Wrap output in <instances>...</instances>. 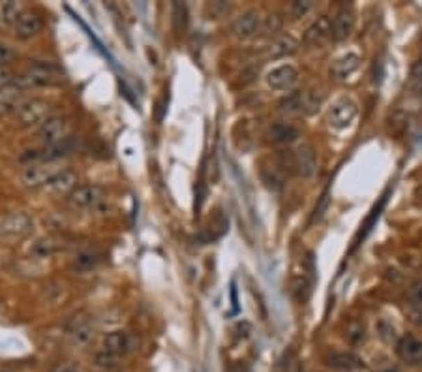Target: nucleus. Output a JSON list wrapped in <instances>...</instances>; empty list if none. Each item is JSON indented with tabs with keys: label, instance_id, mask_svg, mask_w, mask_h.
Returning a JSON list of instances; mask_svg holds the SVG:
<instances>
[{
	"label": "nucleus",
	"instance_id": "34",
	"mask_svg": "<svg viewBox=\"0 0 422 372\" xmlns=\"http://www.w3.org/2000/svg\"><path fill=\"white\" fill-rule=\"evenodd\" d=\"M329 205H331V194L325 192L323 196L319 198L318 205H315V209H313L312 222H319V220L323 218V215L327 212V209H329Z\"/></svg>",
	"mask_w": 422,
	"mask_h": 372
},
{
	"label": "nucleus",
	"instance_id": "19",
	"mask_svg": "<svg viewBox=\"0 0 422 372\" xmlns=\"http://www.w3.org/2000/svg\"><path fill=\"white\" fill-rule=\"evenodd\" d=\"M300 47V42L293 34H280L278 38L272 40V44L269 45L267 49V56L272 59V61H278V59H286V56L295 55Z\"/></svg>",
	"mask_w": 422,
	"mask_h": 372
},
{
	"label": "nucleus",
	"instance_id": "2",
	"mask_svg": "<svg viewBox=\"0 0 422 372\" xmlns=\"http://www.w3.org/2000/svg\"><path fill=\"white\" fill-rule=\"evenodd\" d=\"M74 123L68 117H53L38 128V139L43 143V147H55L72 139Z\"/></svg>",
	"mask_w": 422,
	"mask_h": 372
},
{
	"label": "nucleus",
	"instance_id": "38",
	"mask_svg": "<svg viewBox=\"0 0 422 372\" xmlns=\"http://www.w3.org/2000/svg\"><path fill=\"white\" fill-rule=\"evenodd\" d=\"M15 56H17V53H15L10 45L0 44V68L6 66V64H10Z\"/></svg>",
	"mask_w": 422,
	"mask_h": 372
},
{
	"label": "nucleus",
	"instance_id": "25",
	"mask_svg": "<svg viewBox=\"0 0 422 372\" xmlns=\"http://www.w3.org/2000/svg\"><path fill=\"white\" fill-rule=\"evenodd\" d=\"M261 180L263 185L272 190V192H280L283 185H286V179H283V171H281L276 164L269 166V164H263L261 168Z\"/></svg>",
	"mask_w": 422,
	"mask_h": 372
},
{
	"label": "nucleus",
	"instance_id": "18",
	"mask_svg": "<svg viewBox=\"0 0 422 372\" xmlns=\"http://www.w3.org/2000/svg\"><path fill=\"white\" fill-rule=\"evenodd\" d=\"M332 36V19L329 15H319L312 25L304 32V44L306 45H321L325 40Z\"/></svg>",
	"mask_w": 422,
	"mask_h": 372
},
{
	"label": "nucleus",
	"instance_id": "6",
	"mask_svg": "<svg viewBox=\"0 0 422 372\" xmlns=\"http://www.w3.org/2000/svg\"><path fill=\"white\" fill-rule=\"evenodd\" d=\"M357 113H359V107L351 98H340L336 100L329 111H327V123L332 128L336 130H343V128H349L353 121H355Z\"/></svg>",
	"mask_w": 422,
	"mask_h": 372
},
{
	"label": "nucleus",
	"instance_id": "10",
	"mask_svg": "<svg viewBox=\"0 0 422 372\" xmlns=\"http://www.w3.org/2000/svg\"><path fill=\"white\" fill-rule=\"evenodd\" d=\"M299 83V70L291 66V64H281L276 66L267 74V85L272 91L278 93H288L293 91V87Z\"/></svg>",
	"mask_w": 422,
	"mask_h": 372
},
{
	"label": "nucleus",
	"instance_id": "7",
	"mask_svg": "<svg viewBox=\"0 0 422 372\" xmlns=\"http://www.w3.org/2000/svg\"><path fill=\"white\" fill-rule=\"evenodd\" d=\"M34 230V218L26 212H10L0 218V237L21 239Z\"/></svg>",
	"mask_w": 422,
	"mask_h": 372
},
{
	"label": "nucleus",
	"instance_id": "15",
	"mask_svg": "<svg viewBox=\"0 0 422 372\" xmlns=\"http://www.w3.org/2000/svg\"><path fill=\"white\" fill-rule=\"evenodd\" d=\"M43 29L42 15L34 10H23L21 15L15 21V34L21 40H29V38L38 36Z\"/></svg>",
	"mask_w": 422,
	"mask_h": 372
},
{
	"label": "nucleus",
	"instance_id": "29",
	"mask_svg": "<svg viewBox=\"0 0 422 372\" xmlns=\"http://www.w3.org/2000/svg\"><path fill=\"white\" fill-rule=\"evenodd\" d=\"M207 15L214 21H220V19L227 17V13L231 12V2H226V0H218V2H208L207 4Z\"/></svg>",
	"mask_w": 422,
	"mask_h": 372
},
{
	"label": "nucleus",
	"instance_id": "43",
	"mask_svg": "<svg viewBox=\"0 0 422 372\" xmlns=\"http://www.w3.org/2000/svg\"><path fill=\"white\" fill-rule=\"evenodd\" d=\"M235 372H250V369H248V366H244V365H240V366H237V371Z\"/></svg>",
	"mask_w": 422,
	"mask_h": 372
},
{
	"label": "nucleus",
	"instance_id": "9",
	"mask_svg": "<svg viewBox=\"0 0 422 372\" xmlns=\"http://www.w3.org/2000/svg\"><path fill=\"white\" fill-rule=\"evenodd\" d=\"M295 156V173L302 179H310L318 171V150L312 143H300L293 150Z\"/></svg>",
	"mask_w": 422,
	"mask_h": 372
},
{
	"label": "nucleus",
	"instance_id": "41",
	"mask_svg": "<svg viewBox=\"0 0 422 372\" xmlns=\"http://www.w3.org/2000/svg\"><path fill=\"white\" fill-rule=\"evenodd\" d=\"M231 299H233V312H239V303H237V288H235V282L231 286Z\"/></svg>",
	"mask_w": 422,
	"mask_h": 372
},
{
	"label": "nucleus",
	"instance_id": "21",
	"mask_svg": "<svg viewBox=\"0 0 422 372\" xmlns=\"http://www.w3.org/2000/svg\"><path fill=\"white\" fill-rule=\"evenodd\" d=\"M327 365L340 372H353L364 369V361L353 352H334L327 357Z\"/></svg>",
	"mask_w": 422,
	"mask_h": 372
},
{
	"label": "nucleus",
	"instance_id": "20",
	"mask_svg": "<svg viewBox=\"0 0 422 372\" xmlns=\"http://www.w3.org/2000/svg\"><path fill=\"white\" fill-rule=\"evenodd\" d=\"M77 180H79V175L74 169H62L61 173L56 175L55 179L51 180L47 185V190L51 194H56V196H70L77 188Z\"/></svg>",
	"mask_w": 422,
	"mask_h": 372
},
{
	"label": "nucleus",
	"instance_id": "13",
	"mask_svg": "<svg viewBox=\"0 0 422 372\" xmlns=\"http://www.w3.org/2000/svg\"><path fill=\"white\" fill-rule=\"evenodd\" d=\"M68 335L72 339L74 346H88L94 341L96 329L92 325L91 318H86L85 314H77L68 323Z\"/></svg>",
	"mask_w": 422,
	"mask_h": 372
},
{
	"label": "nucleus",
	"instance_id": "42",
	"mask_svg": "<svg viewBox=\"0 0 422 372\" xmlns=\"http://www.w3.org/2000/svg\"><path fill=\"white\" fill-rule=\"evenodd\" d=\"M286 372H302V365H300L299 361H293V363L288 366V371Z\"/></svg>",
	"mask_w": 422,
	"mask_h": 372
},
{
	"label": "nucleus",
	"instance_id": "23",
	"mask_svg": "<svg viewBox=\"0 0 422 372\" xmlns=\"http://www.w3.org/2000/svg\"><path fill=\"white\" fill-rule=\"evenodd\" d=\"M104 261V252H100L96 248H86V250H79L72 260V267L79 273H86L96 269Z\"/></svg>",
	"mask_w": 422,
	"mask_h": 372
},
{
	"label": "nucleus",
	"instance_id": "1",
	"mask_svg": "<svg viewBox=\"0 0 422 372\" xmlns=\"http://www.w3.org/2000/svg\"><path fill=\"white\" fill-rule=\"evenodd\" d=\"M62 81H64V74L55 62L38 61L19 77L17 85L21 88H45L61 85Z\"/></svg>",
	"mask_w": 422,
	"mask_h": 372
},
{
	"label": "nucleus",
	"instance_id": "17",
	"mask_svg": "<svg viewBox=\"0 0 422 372\" xmlns=\"http://www.w3.org/2000/svg\"><path fill=\"white\" fill-rule=\"evenodd\" d=\"M355 12L351 8H342L340 12H336V15L332 17V40L345 42L355 29Z\"/></svg>",
	"mask_w": 422,
	"mask_h": 372
},
{
	"label": "nucleus",
	"instance_id": "22",
	"mask_svg": "<svg viewBox=\"0 0 422 372\" xmlns=\"http://www.w3.org/2000/svg\"><path fill=\"white\" fill-rule=\"evenodd\" d=\"M361 66V56L357 53H345V55L338 56L336 61L332 62L331 74L336 79H347L349 75H353Z\"/></svg>",
	"mask_w": 422,
	"mask_h": 372
},
{
	"label": "nucleus",
	"instance_id": "37",
	"mask_svg": "<svg viewBox=\"0 0 422 372\" xmlns=\"http://www.w3.org/2000/svg\"><path fill=\"white\" fill-rule=\"evenodd\" d=\"M49 372H86V371L81 365L74 363V361H64V363H56Z\"/></svg>",
	"mask_w": 422,
	"mask_h": 372
},
{
	"label": "nucleus",
	"instance_id": "4",
	"mask_svg": "<svg viewBox=\"0 0 422 372\" xmlns=\"http://www.w3.org/2000/svg\"><path fill=\"white\" fill-rule=\"evenodd\" d=\"M62 169L58 162H40V164H31L21 175L23 185L29 188H47L51 180L61 173Z\"/></svg>",
	"mask_w": 422,
	"mask_h": 372
},
{
	"label": "nucleus",
	"instance_id": "35",
	"mask_svg": "<svg viewBox=\"0 0 422 372\" xmlns=\"http://www.w3.org/2000/svg\"><path fill=\"white\" fill-rule=\"evenodd\" d=\"M407 295H409V301L415 307H422V280H416V282L411 284Z\"/></svg>",
	"mask_w": 422,
	"mask_h": 372
},
{
	"label": "nucleus",
	"instance_id": "31",
	"mask_svg": "<svg viewBox=\"0 0 422 372\" xmlns=\"http://www.w3.org/2000/svg\"><path fill=\"white\" fill-rule=\"evenodd\" d=\"M173 17H175L173 19L175 21V31H186V26H188V8H186V4L175 2L173 4Z\"/></svg>",
	"mask_w": 422,
	"mask_h": 372
},
{
	"label": "nucleus",
	"instance_id": "32",
	"mask_svg": "<svg viewBox=\"0 0 422 372\" xmlns=\"http://www.w3.org/2000/svg\"><path fill=\"white\" fill-rule=\"evenodd\" d=\"M345 336H347V341L351 342L353 346H359V344H362V342L366 341L364 325L359 322H351L347 325V333H345Z\"/></svg>",
	"mask_w": 422,
	"mask_h": 372
},
{
	"label": "nucleus",
	"instance_id": "45",
	"mask_svg": "<svg viewBox=\"0 0 422 372\" xmlns=\"http://www.w3.org/2000/svg\"><path fill=\"white\" fill-rule=\"evenodd\" d=\"M0 372H13V371H0Z\"/></svg>",
	"mask_w": 422,
	"mask_h": 372
},
{
	"label": "nucleus",
	"instance_id": "44",
	"mask_svg": "<svg viewBox=\"0 0 422 372\" xmlns=\"http://www.w3.org/2000/svg\"><path fill=\"white\" fill-rule=\"evenodd\" d=\"M385 372H398V371H396V369H386Z\"/></svg>",
	"mask_w": 422,
	"mask_h": 372
},
{
	"label": "nucleus",
	"instance_id": "27",
	"mask_svg": "<svg viewBox=\"0 0 422 372\" xmlns=\"http://www.w3.org/2000/svg\"><path fill=\"white\" fill-rule=\"evenodd\" d=\"M325 102V93L321 88H308L302 91V113L306 115H313L319 111V107L323 106Z\"/></svg>",
	"mask_w": 422,
	"mask_h": 372
},
{
	"label": "nucleus",
	"instance_id": "39",
	"mask_svg": "<svg viewBox=\"0 0 422 372\" xmlns=\"http://www.w3.org/2000/svg\"><path fill=\"white\" fill-rule=\"evenodd\" d=\"M12 85V72L8 68H0V91Z\"/></svg>",
	"mask_w": 422,
	"mask_h": 372
},
{
	"label": "nucleus",
	"instance_id": "26",
	"mask_svg": "<svg viewBox=\"0 0 422 372\" xmlns=\"http://www.w3.org/2000/svg\"><path fill=\"white\" fill-rule=\"evenodd\" d=\"M289 292H291L297 303H306L310 295H312V282L304 274H297L289 282Z\"/></svg>",
	"mask_w": 422,
	"mask_h": 372
},
{
	"label": "nucleus",
	"instance_id": "11",
	"mask_svg": "<svg viewBox=\"0 0 422 372\" xmlns=\"http://www.w3.org/2000/svg\"><path fill=\"white\" fill-rule=\"evenodd\" d=\"M261 26H263L261 13L257 10H246L231 23V32L235 38L248 40V38L256 36L257 32L261 31Z\"/></svg>",
	"mask_w": 422,
	"mask_h": 372
},
{
	"label": "nucleus",
	"instance_id": "40",
	"mask_svg": "<svg viewBox=\"0 0 422 372\" xmlns=\"http://www.w3.org/2000/svg\"><path fill=\"white\" fill-rule=\"evenodd\" d=\"M411 75H413V79L419 81V83H422V62H416L415 66H413V72H411Z\"/></svg>",
	"mask_w": 422,
	"mask_h": 372
},
{
	"label": "nucleus",
	"instance_id": "3",
	"mask_svg": "<svg viewBox=\"0 0 422 372\" xmlns=\"http://www.w3.org/2000/svg\"><path fill=\"white\" fill-rule=\"evenodd\" d=\"M17 121L23 128H40L45 121L53 117V106L47 100L31 98L25 100L17 111Z\"/></svg>",
	"mask_w": 422,
	"mask_h": 372
},
{
	"label": "nucleus",
	"instance_id": "14",
	"mask_svg": "<svg viewBox=\"0 0 422 372\" xmlns=\"http://www.w3.org/2000/svg\"><path fill=\"white\" fill-rule=\"evenodd\" d=\"M132 350V336L126 331H111L102 341V352L120 359Z\"/></svg>",
	"mask_w": 422,
	"mask_h": 372
},
{
	"label": "nucleus",
	"instance_id": "28",
	"mask_svg": "<svg viewBox=\"0 0 422 372\" xmlns=\"http://www.w3.org/2000/svg\"><path fill=\"white\" fill-rule=\"evenodd\" d=\"M280 111L286 113V115L302 113V93H300V91L289 93L288 96L280 102Z\"/></svg>",
	"mask_w": 422,
	"mask_h": 372
},
{
	"label": "nucleus",
	"instance_id": "12",
	"mask_svg": "<svg viewBox=\"0 0 422 372\" xmlns=\"http://www.w3.org/2000/svg\"><path fill=\"white\" fill-rule=\"evenodd\" d=\"M396 354L407 366H422V339L404 335L396 342Z\"/></svg>",
	"mask_w": 422,
	"mask_h": 372
},
{
	"label": "nucleus",
	"instance_id": "8",
	"mask_svg": "<svg viewBox=\"0 0 422 372\" xmlns=\"http://www.w3.org/2000/svg\"><path fill=\"white\" fill-rule=\"evenodd\" d=\"M70 248H72V241L66 235L51 233V235H43L32 242L31 254L34 258H53L56 254L68 252Z\"/></svg>",
	"mask_w": 422,
	"mask_h": 372
},
{
	"label": "nucleus",
	"instance_id": "33",
	"mask_svg": "<svg viewBox=\"0 0 422 372\" xmlns=\"http://www.w3.org/2000/svg\"><path fill=\"white\" fill-rule=\"evenodd\" d=\"M312 10H313L312 0H295V2H291V6H289V13H291L295 19L306 17Z\"/></svg>",
	"mask_w": 422,
	"mask_h": 372
},
{
	"label": "nucleus",
	"instance_id": "5",
	"mask_svg": "<svg viewBox=\"0 0 422 372\" xmlns=\"http://www.w3.org/2000/svg\"><path fill=\"white\" fill-rule=\"evenodd\" d=\"M68 203L79 211H94L105 203L104 188L98 185H79L68 196Z\"/></svg>",
	"mask_w": 422,
	"mask_h": 372
},
{
	"label": "nucleus",
	"instance_id": "46",
	"mask_svg": "<svg viewBox=\"0 0 422 372\" xmlns=\"http://www.w3.org/2000/svg\"><path fill=\"white\" fill-rule=\"evenodd\" d=\"M353 372H361V371H353Z\"/></svg>",
	"mask_w": 422,
	"mask_h": 372
},
{
	"label": "nucleus",
	"instance_id": "36",
	"mask_svg": "<svg viewBox=\"0 0 422 372\" xmlns=\"http://www.w3.org/2000/svg\"><path fill=\"white\" fill-rule=\"evenodd\" d=\"M94 361H96V365L102 366V369H113V366H116V363H118V359H115L113 355L105 354V352H102V350H100L98 354H96Z\"/></svg>",
	"mask_w": 422,
	"mask_h": 372
},
{
	"label": "nucleus",
	"instance_id": "30",
	"mask_svg": "<svg viewBox=\"0 0 422 372\" xmlns=\"http://www.w3.org/2000/svg\"><path fill=\"white\" fill-rule=\"evenodd\" d=\"M281 26H283V17H281V13L272 12L263 19V26H261V31H263V34H267V36H272V34H276V32H280Z\"/></svg>",
	"mask_w": 422,
	"mask_h": 372
},
{
	"label": "nucleus",
	"instance_id": "24",
	"mask_svg": "<svg viewBox=\"0 0 422 372\" xmlns=\"http://www.w3.org/2000/svg\"><path fill=\"white\" fill-rule=\"evenodd\" d=\"M23 91L25 88H21L17 83H13V85H8L6 88H2L0 91V111L8 113V111H17L19 106L25 102L23 100Z\"/></svg>",
	"mask_w": 422,
	"mask_h": 372
},
{
	"label": "nucleus",
	"instance_id": "16",
	"mask_svg": "<svg viewBox=\"0 0 422 372\" xmlns=\"http://www.w3.org/2000/svg\"><path fill=\"white\" fill-rule=\"evenodd\" d=\"M300 137V130L291 123H274L270 124L265 132V139L270 145H289Z\"/></svg>",
	"mask_w": 422,
	"mask_h": 372
}]
</instances>
